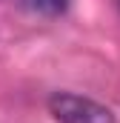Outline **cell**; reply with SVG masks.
Segmentation results:
<instances>
[{
    "mask_svg": "<svg viewBox=\"0 0 120 123\" xmlns=\"http://www.w3.org/2000/svg\"><path fill=\"white\" fill-rule=\"evenodd\" d=\"M114 3H117V9H120V0H114Z\"/></svg>",
    "mask_w": 120,
    "mask_h": 123,
    "instance_id": "3",
    "label": "cell"
},
{
    "mask_svg": "<svg viewBox=\"0 0 120 123\" xmlns=\"http://www.w3.org/2000/svg\"><path fill=\"white\" fill-rule=\"evenodd\" d=\"M49 115L57 123H117L109 106L74 92H54L49 97Z\"/></svg>",
    "mask_w": 120,
    "mask_h": 123,
    "instance_id": "1",
    "label": "cell"
},
{
    "mask_svg": "<svg viewBox=\"0 0 120 123\" xmlns=\"http://www.w3.org/2000/svg\"><path fill=\"white\" fill-rule=\"evenodd\" d=\"M69 3H72V0H29V6L34 9V12H40V14H49V17L63 14V12L69 9Z\"/></svg>",
    "mask_w": 120,
    "mask_h": 123,
    "instance_id": "2",
    "label": "cell"
}]
</instances>
